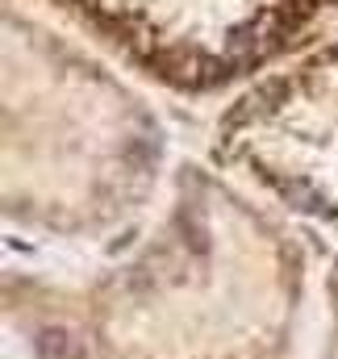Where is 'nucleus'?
Segmentation results:
<instances>
[{
    "label": "nucleus",
    "instance_id": "obj_1",
    "mask_svg": "<svg viewBox=\"0 0 338 359\" xmlns=\"http://www.w3.org/2000/svg\"><path fill=\"white\" fill-rule=\"evenodd\" d=\"M292 292L163 288L155 271L100 292L88 359H280Z\"/></svg>",
    "mask_w": 338,
    "mask_h": 359
},
{
    "label": "nucleus",
    "instance_id": "obj_2",
    "mask_svg": "<svg viewBox=\"0 0 338 359\" xmlns=\"http://www.w3.org/2000/svg\"><path fill=\"white\" fill-rule=\"evenodd\" d=\"M330 359H338V288H334V347H330Z\"/></svg>",
    "mask_w": 338,
    "mask_h": 359
}]
</instances>
